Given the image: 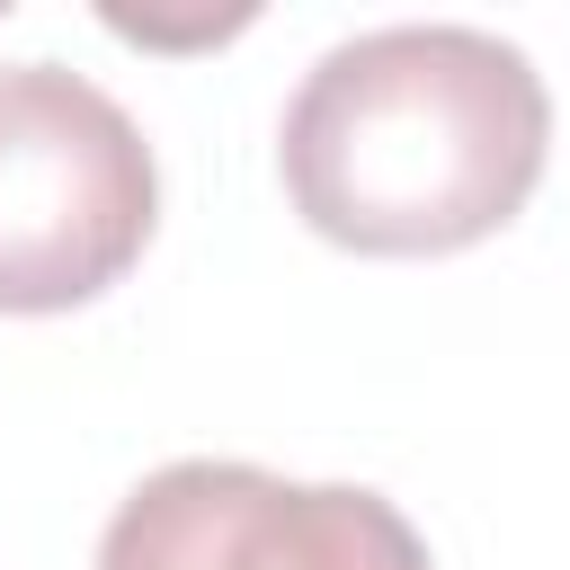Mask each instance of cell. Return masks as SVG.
Segmentation results:
<instances>
[{
	"instance_id": "obj_1",
	"label": "cell",
	"mask_w": 570,
	"mask_h": 570,
	"mask_svg": "<svg viewBox=\"0 0 570 570\" xmlns=\"http://www.w3.org/2000/svg\"><path fill=\"white\" fill-rule=\"evenodd\" d=\"M543 71L490 27H365L330 45L276 125L294 214L365 258L490 240L543 178Z\"/></svg>"
},
{
	"instance_id": "obj_3",
	"label": "cell",
	"mask_w": 570,
	"mask_h": 570,
	"mask_svg": "<svg viewBox=\"0 0 570 570\" xmlns=\"http://www.w3.org/2000/svg\"><path fill=\"white\" fill-rule=\"evenodd\" d=\"M98 570H428V543L383 490L187 454L125 490Z\"/></svg>"
},
{
	"instance_id": "obj_2",
	"label": "cell",
	"mask_w": 570,
	"mask_h": 570,
	"mask_svg": "<svg viewBox=\"0 0 570 570\" xmlns=\"http://www.w3.org/2000/svg\"><path fill=\"white\" fill-rule=\"evenodd\" d=\"M160 223L142 125L62 62H0V312L107 294Z\"/></svg>"
}]
</instances>
